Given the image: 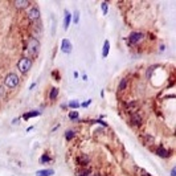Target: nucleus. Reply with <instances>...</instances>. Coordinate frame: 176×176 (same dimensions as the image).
<instances>
[{
	"label": "nucleus",
	"mask_w": 176,
	"mask_h": 176,
	"mask_svg": "<svg viewBox=\"0 0 176 176\" xmlns=\"http://www.w3.org/2000/svg\"><path fill=\"white\" fill-rule=\"evenodd\" d=\"M49 95H51L52 101H54V99L57 98V95H58V89H57V88H52L51 89V94H49Z\"/></svg>",
	"instance_id": "14"
},
{
	"label": "nucleus",
	"mask_w": 176,
	"mask_h": 176,
	"mask_svg": "<svg viewBox=\"0 0 176 176\" xmlns=\"http://www.w3.org/2000/svg\"><path fill=\"white\" fill-rule=\"evenodd\" d=\"M109 51H110V41L106 40L103 44V48H102V57H107V54H109Z\"/></svg>",
	"instance_id": "10"
},
{
	"label": "nucleus",
	"mask_w": 176,
	"mask_h": 176,
	"mask_svg": "<svg viewBox=\"0 0 176 176\" xmlns=\"http://www.w3.org/2000/svg\"><path fill=\"white\" fill-rule=\"evenodd\" d=\"M73 21H74V24H78L80 23V12L76 11L74 15H73Z\"/></svg>",
	"instance_id": "20"
},
{
	"label": "nucleus",
	"mask_w": 176,
	"mask_h": 176,
	"mask_svg": "<svg viewBox=\"0 0 176 176\" xmlns=\"http://www.w3.org/2000/svg\"><path fill=\"white\" fill-rule=\"evenodd\" d=\"M3 95H4V90H3V88L0 86V98H1Z\"/></svg>",
	"instance_id": "26"
},
{
	"label": "nucleus",
	"mask_w": 176,
	"mask_h": 176,
	"mask_svg": "<svg viewBox=\"0 0 176 176\" xmlns=\"http://www.w3.org/2000/svg\"><path fill=\"white\" fill-rule=\"evenodd\" d=\"M101 9H102V12H103V15H107V3H102Z\"/></svg>",
	"instance_id": "23"
},
{
	"label": "nucleus",
	"mask_w": 176,
	"mask_h": 176,
	"mask_svg": "<svg viewBox=\"0 0 176 176\" xmlns=\"http://www.w3.org/2000/svg\"><path fill=\"white\" fill-rule=\"evenodd\" d=\"M131 122H133L134 126H140L142 125V117L138 114H134L133 118H131Z\"/></svg>",
	"instance_id": "12"
},
{
	"label": "nucleus",
	"mask_w": 176,
	"mask_h": 176,
	"mask_svg": "<svg viewBox=\"0 0 176 176\" xmlns=\"http://www.w3.org/2000/svg\"><path fill=\"white\" fill-rule=\"evenodd\" d=\"M73 51V45L72 43H70L68 38H64V40L61 41V52L65 54H70Z\"/></svg>",
	"instance_id": "6"
},
{
	"label": "nucleus",
	"mask_w": 176,
	"mask_h": 176,
	"mask_svg": "<svg viewBox=\"0 0 176 176\" xmlns=\"http://www.w3.org/2000/svg\"><path fill=\"white\" fill-rule=\"evenodd\" d=\"M27 52L31 54V56L36 57L40 52V41L37 40L36 37H29L27 40Z\"/></svg>",
	"instance_id": "1"
},
{
	"label": "nucleus",
	"mask_w": 176,
	"mask_h": 176,
	"mask_svg": "<svg viewBox=\"0 0 176 176\" xmlns=\"http://www.w3.org/2000/svg\"><path fill=\"white\" fill-rule=\"evenodd\" d=\"M69 107H72V109H77V107H80V102L78 101H70L69 102Z\"/></svg>",
	"instance_id": "21"
},
{
	"label": "nucleus",
	"mask_w": 176,
	"mask_h": 176,
	"mask_svg": "<svg viewBox=\"0 0 176 176\" xmlns=\"http://www.w3.org/2000/svg\"><path fill=\"white\" fill-rule=\"evenodd\" d=\"M31 68H32V60L28 57H23L17 62V69L20 70V73H27Z\"/></svg>",
	"instance_id": "3"
},
{
	"label": "nucleus",
	"mask_w": 176,
	"mask_h": 176,
	"mask_svg": "<svg viewBox=\"0 0 176 176\" xmlns=\"http://www.w3.org/2000/svg\"><path fill=\"white\" fill-rule=\"evenodd\" d=\"M171 176H176V168H172V170H171Z\"/></svg>",
	"instance_id": "25"
},
{
	"label": "nucleus",
	"mask_w": 176,
	"mask_h": 176,
	"mask_svg": "<svg viewBox=\"0 0 176 176\" xmlns=\"http://www.w3.org/2000/svg\"><path fill=\"white\" fill-rule=\"evenodd\" d=\"M78 117H80V115H78L77 111H72V113L69 114V119H70V120H77Z\"/></svg>",
	"instance_id": "18"
},
{
	"label": "nucleus",
	"mask_w": 176,
	"mask_h": 176,
	"mask_svg": "<svg viewBox=\"0 0 176 176\" xmlns=\"http://www.w3.org/2000/svg\"><path fill=\"white\" fill-rule=\"evenodd\" d=\"M156 154L159 155V156H162V157H165V156H168V151L164 148V147H159V148L156 150Z\"/></svg>",
	"instance_id": "13"
},
{
	"label": "nucleus",
	"mask_w": 176,
	"mask_h": 176,
	"mask_svg": "<svg viewBox=\"0 0 176 176\" xmlns=\"http://www.w3.org/2000/svg\"><path fill=\"white\" fill-rule=\"evenodd\" d=\"M126 85H127V78H123L122 81H120V83H119V90H122V89H125L126 88Z\"/></svg>",
	"instance_id": "22"
},
{
	"label": "nucleus",
	"mask_w": 176,
	"mask_h": 176,
	"mask_svg": "<svg viewBox=\"0 0 176 176\" xmlns=\"http://www.w3.org/2000/svg\"><path fill=\"white\" fill-rule=\"evenodd\" d=\"M29 1L28 0H16V1H14V6L16 7L17 9H27L28 7H29Z\"/></svg>",
	"instance_id": "7"
},
{
	"label": "nucleus",
	"mask_w": 176,
	"mask_h": 176,
	"mask_svg": "<svg viewBox=\"0 0 176 176\" xmlns=\"http://www.w3.org/2000/svg\"><path fill=\"white\" fill-rule=\"evenodd\" d=\"M40 115V111H37V110H33V111H28L25 113L23 117H24V119H31V118H35V117H38Z\"/></svg>",
	"instance_id": "11"
},
{
	"label": "nucleus",
	"mask_w": 176,
	"mask_h": 176,
	"mask_svg": "<svg viewBox=\"0 0 176 176\" xmlns=\"http://www.w3.org/2000/svg\"><path fill=\"white\" fill-rule=\"evenodd\" d=\"M143 38H144L143 32H133L130 36H128V41H130L131 44H139Z\"/></svg>",
	"instance_id": "4"
},
{
	"label": "nucleus",
	"mask_w": 176,
	"mask_h": 176,
	"mask_svg": "<svg viewBox=\"0 0 176 176\" xmlns=\"http://www.w3.org/2000/svg\"><path fill=\"white\" fill-rule=\"evenodd\" d=\"M27 15H28V19L32 20V21H36V20L40 19V9L36 8V7H32L27 11Z\"/></svg>",
	"instance_id": "5"
},
{
	"label": "nucleus",
	"mask_w": 176,
	"mask_h": 176,
	"mask_svg": "<svg viewBox=\"0 0 176 176\" xmlns=\"http://www.w3.org/2000/svg\"><path fill=\"white\" fill-rule=\"evenodd\" d=\"M19 83H20V80L17 77V74H15V73H9L6 77V80H4V86L8 89H15Z\"/></svg>",
	"instance_id": "2"
},
{
	"label": "nucleus",
	"mask_w": 176,
	"mask_h": 176,
	"mask_svg": "<svg viewBox=\"0 0 176 176\" xmlns=\"http://www.w3.org/2000/svg\"><path fill=\"white\" fill-rule=\"evenodd\" d=\"M74 135H76V133L73 130H68L66 133H65V138H66V139H72Z\"/></svg>",
	"instance_id": "19"
},
{
	"label": "nucleus",
	"mask_w": 176,
	"mask_h": 176,
	"mask_svg": "<svg viewBox=\"0 0 176 176\" xmlns=\"http://www.w3.org/2000/svg\"><path fill=\"white\" fill-rule=\"evenodd\" d=\"M54 175V170H40L36 172V176H52Z\"/></svg>",
	"instance_id": "9"
},
{
	"label": "nucleus",
	"mask_w": 176,
	"mask_h": 176,
	"mask_svg": "<svg viewBox=\"0 0 176 176\" xmlns=\"http://www.w3.org/2000/svg\"><path fill=\"white\" fill-rule=\"evenodd\" d=\"M70 21H72V15L68 11H65V17H64V29L66 31L70 25Z\"/></svg>",
	"instance_id": "8"
},
{
	"label": "nucleus",
	"mask_w": 176,
	"mask_h": 176,
	"mask_svg": "<svg viewBox=\"0 0 176 176\" xmlns=\"http://www.w3.org/2000/svg\"><path fill=\"white\" fill-rule=\"evenodd\" d=\"M49 162H51V156H48L46 154H44L43 156L40 157V163H41V164H46V163H49Z\"/></svg>",
	"instance_id": "16"
},
{
	"label": "nucleus",
	"mask_w": 176,
	"mask_h": 176,
	"mask_svg": "<svg viewBox=\"0 0 176 176\" xmlns=\"http://www.w3.org/2000/svg\"><path fill=\"white\" fill-rule=\"evenodd\" d=\"M91 103V99H88V101H85V102H82V103L80 105V106H82V107H88L89 105Z\"/></svg>",
	"instance_id": "24"
},
{
	"label": "nucleus",
	"mask_w": 176,
	"mask_h": 176,
	"mask_svg": "<svg viewBox=\"0 0 176 176\" xmlns=\"http://www.w3.org/2000/svg\"><path fill=\"white\" fill-rule=\"evenodd\" d=\"M35 33H38V35H41L43 33V25H41V23H35Z\"/></svg>",
	"instance_id": "15"
},
{
	"label": "nucleus",
	"mask_w": 176,
	"mask_h": 176,
	"mask_svg": "<svg viewBox=\"0 0 176 176\" xmlns=\"http://www.w3.org/2000/svg\"><path fill=\"white\" fill-rule=\"evenodd\" d=\"M88 176H101V175H98V173H91V172H90Z\"/></svg>",
	"instance_id": "27"
},
{
	"label": "nucleus",
	"mask_w": 176,
	"mask_h": 176,
	"mask_svg": "<svg viewBox=\"0 0 176 176\" xmlns=\"http://www.w3.org/2000/svg\"><path fill=\"white\" fill-rule=\"evenodd\" d=\"M78 163L80 164H88V163H90V159L88 156H80L78 157Z\"/></svg>",
	"instance_id": "17"
}]
</instances>
